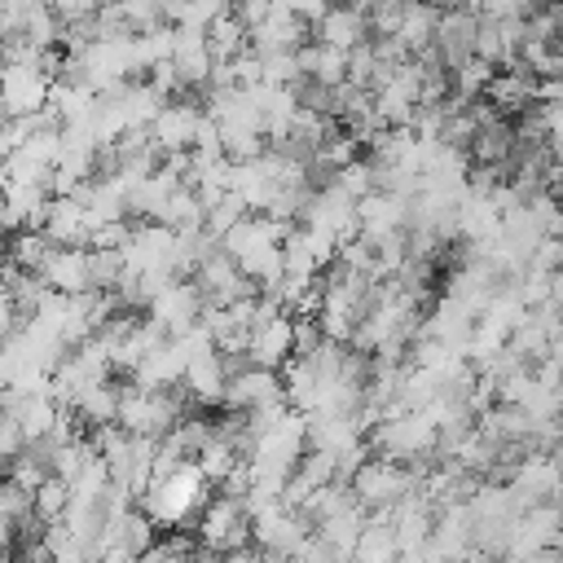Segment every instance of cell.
<instances>
[{
	"mask_svg": "<svg viewBox=\"0 0 563 563\" xmlns=\"http://www.w3.org/2000/svg\"><path fill=\"white\" fill-rule=\"evenodd\" d=\"M9 554H13V523L0 519V559H9Z\"/></svg>",
	"mask_w": 563,
	"mask_h": 563,
	"instance_id": "24",
	"label": "cell"
},
{
	"mask_svg": "<svg viewBox=\"0 0 563 563\" xmlns=\"http://www.w3.org/2000/svg\"><path fill=\"white\" fill-rule=\"evenodd\" d=\"M273 400H286V396H282V378L268 374V369L246 365V369H238V374L224 383V400H220V409L251 413V409H264V405H273Z\"/></svg>",
	"mask_w": 563,
	"mask_h": 563,
	"instance_id": "10",
	"label": "cell"
},
{
	"mask_svg": "<svg viewBox=\"0 0 563 563\" xmlns=\"http://www.w3.org/2000/svg\"><path fill=\"white\" fill-rule=\"evenodd\" d=\"M224 383H229V374H224V361L216 352H198V356L185 361L180 387L189 391L194 409H216L224 400Z\"/></svg>",
	"mask_w": 563,
	"mask_h": 563,
	"instance_id": "11",
	"label": "cell"
},
{
	"mask_svg": "<svg viewBox=\"0 0 563 563\" xmlns=\"http://www.w3.org/2000/svg\"><path fill=\"white\" fill-rule=\"evenodd\" d=\"M532 75L515 62V66H506V70H493V79H488V88H484V101L501 114V119H510V114H523L528 106H532Z\"/></svg>",
	"mask_w": 563,
	"mask_h": 563,
	"instance_id": "13",
	"label": "cell"
},
{
	"mask_svg": "<svg viewBox=\"0 0 563 563\" xmlns=\"http://www.w3.org/2000/svg\"><path fill=\"white\" fill-rule=\"evenodd\" d=\"M435 22H440V4H400V26H396V44L418 57L422 48H431V35H435Z\"/></svg>",
	"mask_w": 563,
	"mask_h": 563,
	"instance_id": "16",
	"label": "cell"
},
{
	"mask_svg": "<svg viewBox=\"0 0 563 563\" xmlns=\"http://www.w3.org/2000/svg\"><path fill=\"white\" fill-rule=\"evenodd\" d=\"M40 282L62 299L88 295V251H48Z\"/></svg>",
	"mask_w": 563,
	"mask_h": 563,
	"instance_id": "14",
	"label": "cell"
},
{
	"mask_svg": "<svg viewBox=\"0 0 563 563\" xmlns=\"http://www.w3.org/2000/svg\"><path fill=\"white\" fill-rule=\"evenodd\" d=\"M216 563H264V559H260L255 545H246V550H233V554H216Z\"/></svg>",
	"mask_w": 563,
	"mask_h": 563,
	"instance_id": "23",
	"label": "cell"
},
{
	"mask_svg": "<svg viewBox=\"0 0 563 563\" xmlns=\"http://www.w3.org/2000/svg\"><path fill=\"white\" fill-rule=\"evenodd\" d=\"M312 40L325 44V48H339V53H352L361 44H369V26H365V9H334L312 26Z\"/></svg>",
	"mask_w": 563,
	"mask_h": 563,
	"instance_id": "12",
	"label": "cell"
},
{
	"mask_svg": "<svg viewBox=\"0 0 563 563\" xmlns=\"http://www.w3.org/2000/svg\"><path fill=\"white\" fill-rule=\"evenodd\" d=\"M427 466V462H422ZM422 466H396V462H383V457H369L352 479V501L361 510H391L396 501H405L413 488H418V471Z\"/></svg>",
	"mask_w": 563,
	"mask_h": 563,
	"instance_id": "2",
	"label": "cell"
},
{
	"mask_svg": "<svg viewBox=\"0 0 563 563\" xmlns=\"http://www.w3.org/2000/svg\"><path fill=\"white\" fill-rule=\"evenodd\" d=\"M40 233L53 251H88V220L75 198H48Z\"/></svg>",
	"mask_w": 563,
	"mask_h": 563,
	"instance_id": "9",
	"label": "cell"
},
{
	"mask_svg": "<svg viewBox=\"0 0 563 563\" xmlns=\"http://www.w3.org/2000/svg\"><path fill=\"white\" fill-rule=\"evenodd\" d=\"M457 563H497V559H488V554H484V550H466V554H462V559H457Z\"/></svg>",
	"mask_w": 563,
	"mask_h": 563,
	"instance_id": "25",
	"label": "cell"
},
{
	"mask_svg": "<svg viewBox=\"0 0 563 563\" xmlns=\"http://www.w3.org/2000/svg\"><path fill=\"white\" fill-rule=\"evenodd\" d=\"M207 35V48H211V57L216 62H229V57H238V53H246V26L233 18V4L202 31Z\"/></svg>",
	"mask_w": 563,
	"mask_h": 563,
	"instance_id": "17",
	"label": "cell"
},
{
	"mask_svg": "<svg viewBox=\"0 0 563 563\" xmlns=\"http://www.w3.org/2000/svg\"><path fill=\"white\" fill-rule=\"evenodd\" d=\"M66 506H70V488H66L62 479H53V475L31 493V519L44 523V528H48V523H62Z\"/></svg>",
	"mask_w": 563,
	"mask_h": 563,
	"instance_id": "19",
	"label": "cell"
},
{
	"mask_svg": "<svg viewBox=\"0 0 563 563\" xmlns=\"http://www.w3.org/2000/svg\"><path fill=\"white\" fill-rule=\"evenodd\" d=\"M48 79L35 66H0V114L4 119H31L48 106Z\"/></svg>",
	"mask_w": 563,
	"mask_h": 563,
	"instance_id": "5",
	"label": "cell"
},
{
	"mask_svg": "<svg viewBox=\"0 0 563 563\" xmlns=\"http://www.w3.org/2000/svg\"><path fill=\"white\" fill-rule=\"evenodd\" d=\"M290 356H295V321L286 312H273V317L251 325V334H246V365L282 374V365Z\"/></svg>",
	"mask_w": 563,
	"mask_h": 563,
	"instance_id": "4",
	"label": "cell"
},
{
	"mask_svg": "<svg viewBox=\"0 0 563 563\" xmlns=\"http://www.w3.org/2000/svg\"><path fill=\"white\" fill-rule=\"evenodd\" d=\"M198 123H202V106H198L194 97H189V101H167V106L150 119L145 136H150V145H154L158 154H185V150L194 145Z\"/></svg>",
	"mask_w": 563,
	"mask_h": 563,
	"instance_id": "6",
	"label": "cell"
},
{
	"mask_svg": "<svg viewBox=\"0 0 563 563\" xmlns=\"http://www.w3.org/2000/svg\"><path fill=\"white\" fill-rule=\"evenodd\" d=\"M48 242H44V233H35V229H22V233H9L4 238V260L13 264V268H22V273H40L44 268V260H48Z\"/></svg>",
	"mask_w": 563,
	"mask_h": 563,
	"instance_id": "18",
	"label": "cell"
},
{
	"mask_svg": "<svg viewBox=\"0 0 563 563\" xmlns=\"http://www.w3.org/2000/svg\"><path fill=\"white\" fill-rule=\"evenodd\" d=\"M22 449H26V440H22L18 422H13V413H0V471H4Z\"/></svg>",
	"mask_w": 563,
	"mask_h": 563,
	"instance_id": "20",
	"label": "cell"
},
{
	"mask_svg": "<svg viewBox=\"0 0 563 563\" xmlns=\"http://www.w3.org/2000/svg\"><path fill=\"white\" fill-rule=\"evenodd\" d=\"M233 18H238L246 31H255V26L268 18V4H264V0H246V4H233Z\"/></svg>",
	"mask_w": 563,
	"mask_h": 563,
	"instance_id": "22",
	"label": "cell"
},
{
	"mask_svg": "<svg viewBox=\"0 0 563 563\" xmlns=\"http://www.w3.org/2000/svg\"><path fill=\"white\" fill-rule=\"evenodd\" d=\"M119 387H123V378H106V383L88 387V391L70 405L75 422H79L84 431H92V427H110L114 413H119Z\"/></svg>",
	"mask_w": 563,
	"mask_h": 563,
	"instance_id": "15",
	"label": "cell"
},
{
	"mask_svg": "<svg viewBox=\"0 0 563 563\" xmlns=\"http://www.w3.org/2000/svg\"><path fill=\"white\" fill-rule=\"evenodd\" d=\"M207 497H211L207 479L194 471V462H185V466H176V475H167L163 484H150L145 497L136 501V510H141L154 528L180 532V528H189V523L198 519V510L207 506Z\"/></svg>",
	"mask_w": 563,
	"mask_h": 563,
	"instance_id": "1",
	"label": "cell"
},
{
	"mask_svg": "<svg viewBox=\"0 0 563 563\" xmlns=\"http://www.w3.org/2000/svg\"><path fill=\"white\" fill-rule=\"evenodd\" d=\"M198 312H202V299H198L194 282H167V286L150 299V308H145V317H150L167 339H180L189 325H198Z\"/></svg>",
	"mask_w": 563,
	"mask_h": 563,
	"instance_id": "7",
	"label": "cell"
},
{
	"mask_svg": "<svg viewBox=\"0 0 563 563\" xmlns=\"http://www.w3.org/2000/svg\"><path fill=\"white\" fill-rule=\"evenodd\" d=\"M308 40H312V31L290 13V4H268V18L255 31H246V48L260 57L264 53H295Z\"/></svg>",
	"mask_w": 563,
	"mask_h": 563,
	"instance_id": "8",
	"label": "cell"
},
{
	"mask_svg": "<svg viewBox=\"0 0 563 563\" xmlns=\"http://www.w3.org/2000/svg\"><path fill=\"white\" fill-rule=\"evenodd\" d=\"M48 13H53L57 26H79V22H88V18L97 13V4H88V0H66V4H48Z\"/></svg>",
	"mask_w": 563,
	"mask_h": 563,
	"instance_id": "21",
	"label": "cell"
},
{
	"mask_svg": "<svg viewBox=\"0 0 563 563\" xmlns=\"http://www.w3.org/2000/svg\"><path fill=\"white\" fill-rule=\"evenodd\" d=\"M194 537H198V545H202L207 554H233V550H246V545H251V523H246L242 501L211 493L207 506H202L198 519H194Z\"/></svg>",
	"mask_w": 563,
	"mask_h": 563,
	"instance_id": "3",
	"label": "cell"
}]
</instances>
